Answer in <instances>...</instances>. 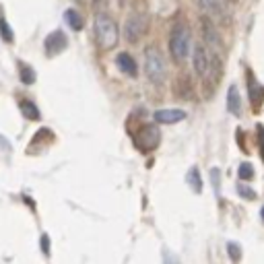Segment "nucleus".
<instances>
[{
  "label": "nucleus",
  "mask_w": 264,
  "mask_h": 264,
  "mask_svg": "<svg viewBox=\"0 0 264 264\" xmlns=\"http://www.w3.org/2000/svg\"><path fill=\"white\" fill-rule=\"evenodd\" d=\"M192 62H194L196 75L205 81V85L217 87V81L221 76V60H219V54L210 52L205 43H196L194 52H192Z\"/></svg>",
  "instance_id": "obj_1"
},
{
  "label": "nucleus",
  "mask_w": 264,
  "mask_h": 264,
  "mask_svg": "<svg viewBox=\"0 0 264 264\" xmlns=\"http://www.w3.org/2000/svg\"><path fill=\"white\" fill-rule=\"evenodd\" d=\"M118 25L113 23L108 15H97L95 17V39H97L101 50H112L118 43Z\"/></svg>",
  "instance_id": "obj_2"
},
{
  "label": "nucleus",
  "mask_w": 264,
  "mask_h": 264,
  "mask_svg": "<svg viewBox=\"0 0 264 264\" xmlns=\"http://www.w3.org/2000/svg\"><path fill=\"white\" fill-rule=\"evenodd\" d=\"M170 54L175 62H184L190 54V31L186 25H175L170 35Z\"/></svg>",
  "instance_id": "obj_3"
},
{
  "label": "nucleus",
  "mask_w": 264,
  "mask_h": 264,
  "mask_svg": "<svg viewBox=\"0 0 264 264\" xmlns=\"http://www.w3.org/2000/svg\"><path fill=\"white\" fill-rule=\"evenodd\" d=\"M145 73L151 83L163 85L165 76H167V68H165V60L161 56V52L157 48H149L145 52Z\"/></svg>",
  "instance_id": "obj_4"
},
{
  "label": "nucleus",
  "mask_w": 264,
  "mask_h": 264,
  "mask_svg": "<svg viewBox=\"0 0 264 264\" xmlns=\"http://www.w3.org/2000/svg\"><path fill=\"white\" fill-rule=\"evenodd\" d=\"M132 140H134V145H136L138 151L149 153V151H153V149L159 147L161 132H159V128H157V126L147 124V126L140 128L138 132H134V138H132Z\"/></svg>",
  "instance_id": "obj_5"
},
{
  "label": "nucleus",
  "mask_w": 264,
  "mask_h": 264,
  "mask_svg": "<svg viewBox=\"0 0 264 264\" xmlns=\"http://www.w3.org/2000/svg\"><path fill=\"white\" fill-rule=\"evenodd\" d=\"M205 17H208L213 23H225L229 19V6L227 0H198Z\"/></svg>",
  "instance_id": "obj_6"
},
{
  "label": "nucleus",
  "mask_w": 264,
  "mask_h": 264,
  "mask_svg": "<svg viewBox=\"0 0 264 264\" xmlns=\"http://www.w3.org/2000/svg\"><path fill=\"white\" fill-rule=\"evenodd\" d=\"M147 25H149V21H147L145 15H130L126 19V23H124V38H126V41L136 43L145 35Z\"/></svg>",
  "instance_id": "obj_7"
},
{
  "label": "nucleus",
  "mask_w": 264,
  "mask_h": 264,
  "mask_svg": "<svg viewBox=\"0 0 264 264\" xmlns=\"http://www.w3.org/2000/svg\"><path fill=\"white\" fill-rule=\"evenodd\" d=\"M200 27H202V39H205L207 48L210 52H215V54L221 56V52H223V39H221V35H219L215 23L210 21L208 17H205L202 23H200Z\"/></svg>",
  "instance_id": "obj_8"
},
{
  "label": "nucleus",
  "mask_w": 264,
  "mask_h": 264,
  "mask_svg": "<svg viewBox=\"0 0 264 264\" xmlns=\"http://www.w3.org/2000/svg\"><path fill=\"white\" fill-rule=\"evenodd\" d=\"M68 46V39L62 31H52L46 38V54L48 56H58L60 52H64Z\"/></svg>",
  "instance_id": "obj_9"
},
{
  "label": "nucleus",
  "mask_w": 264,
  "mask_h": 264,
  "mask_svg": "<svg viewBox=\"0 0 264 264\" xmlns=\"http://www.w3.org/2000/svg\"><path fill=\"white\" fill-rule=\"evenodd\" d=\"M153 118L159 124H175V122H182L186 118V112L184 110H157L153 113Z\"/></svg>",
  "instance_id": "obj_10"
},
{
  "label": "nucleus",
  "mask_w": 264,
  "mask_h": 264,
  "mask_svg": "<svg viewBox=\"0 0 264 264\" xmlns=\"http://www.w3.org/2000/svg\"><path fill=\"white\" fill-rule=\"evenodd\" d=\"M227 110H229L233 116H242V95L235 85H231L229 91H227Z\"/></svg>",
  "instance_id": "obj_11"
},
{
  "label": "nucleus",
  "mask_w": 264,
  "mask_h": 264,
  "mask_svg": "<svg viewBox=\"0 0 264 264\" xmlns=\"http://www.w3.org/2000/svg\"><path fill=\"white\" fill-rule=\"evenodd\" d=\"M116 64H118V68H120L124 75L136 76V73H138L134 58H132L130 54H126V52H122V54H118V58H116Z\"/></svg>",
  "instance_id": "obj_12"
},
{
  "label": "nucleus",
  "mask_w": 264,
  "mask_h": 264,
  "mask_svg": "<svg viewBox=\"0 0 264 264\" xmlns=\"http://www.w3.org/2000/svg\"><path fill=\"white\" fill-rule=\"evenodd\" d=\"M248 78H250V101H252L254 108H258V105L262 103V99H264V89L250 73H248Z\"/></svg>",
  "instance_id": "obj_13"
},
{
  "label": "nucleus",
  "mask_w": 264,
  "mask_h": 264,
  "mask_svg": "<svg viewBox=\"0 0 264 264\" xmlns=\"http://www.w3.org/2000/svg\"><path fill=\"white\" fill-rule=\"evenodd\" d=\"M64 17H66L68 25H70V27H73L75 31H81V29H83V17L78 15V11H75V8H66Z\"/></svg>",
  "instance_id": "obj_14"
},
{
  "label": "nucleus",
  "mask_w": 264,
  "mask_h": 264,
  "mask_svg": "<svg viewBox=\"0 0 264 264\" xmlns=\"http://www.w3.org/2000/svg\"><path fill=\"white\" fill-rule=\"evenodd\" d=\"M21 112H23V116L27 118V120H39V110L33 105V101H27V99H23L21 101Z\"/></svg>",
  "instance_id": "obj_15"
},
{
  "label": "nucleus",
  "mask_w": 264,
  "mask_h": 264,
  "mask_svg": "<svg viewBox=\"0 0 264 264\" xmlns=\"http://www.w3.org/2000/svg\"><path fill=\"white\" fill-rule=\"evenodd\" d=\"M188 184H190V188L196 192H202V180H200V173H198V170L196 167H192V170L188 171Z\"/></svg>",
  "instance_id": "obj_16"
},
{
  "label": "nucleus",
  "mask_w": 264,
  "mask_h": 264,
  "mask_svg": "<svg viewBox=\"0 0 264 264\" xmlns=\"http://www.w3.org/2000/svg\"><path fill=\"white\" fill-rule=\"evenodd\" d=\"M19 76H21V83L23 85H33L35 83V73L27 66V64H19Z\"/></svg>",
  "instance_id": "obj_17"
},
{
  "label": "nucleus",
  "mask_w": 264,
  "mask_h": 264,
  "mask_svg": "<svg viewBox=\"0 0 264 264\" xmlns=\"http://www.w3.org/2000/svg\"><path fill=\"white\" fill-rule=\"evenodd\" d=\"M0 35H2V39H4L6 43L13 41V29H11V25L6 23L4 17H0Z\"/></svg>",
  "instance_id": "obj_18"
},
{
  "label": "nucleus",
  "mask_w": 264,
  "mask_h": 264,
  "mask_svg": "<svg viewBox=\"0 0 264 264\" xmlns=\"http://www.w3.org/2000/svg\"><path fill=\"white\" fill-rule=\"evenodd\" d=\"M237 175H240V180H252L254 178V167L250 163H242L240 170H237Z\"/></svg>",
  "instance_id": "obj_19"
},
{
  "label": "nucleus",
  "mask_w": 264,
  "mask_h": 264,
  "mask_svg": "<svg viewBox=\"0 0 264 264\" xmlns=\"http://www.w3.org/2000/svg\"><path fill=\"white\" fill-rule=\"evenodd\" d=\"M237 192H240V196H244L245 200H254V198H256V192H254L252 188H248V186H245V184H237Z\"/></svg>",
  "instance_id": "obj_20"
},
{
  "label": "nucleus",
  "mask_w": 264,
  "mask_h": 264,
  "mask_svg": "<svg viewBox=\"0 0 264 264\" xmlns=\"http://www.w3.org/2000/svg\"><path fill=\"white\" fill-rule=\"evenodd\" d=\"M227 252H229V256H231V260H233V262H240V258H242V250H240V245L231 242L229 245H227Z\"/></svg>",
  "instance_id": "obj_21"
},
{
  "label": "nucleus",
  "mask_w": 264,
  "mask_h": 264,
  "mask_svg": "<svg viewBox=\"0 0 264 264\" xmlns=\"http://www.w3.org/2000/svg\"><path fill=\"white\" fill-rule=\"evenodd\" d=\"M41 252L46 254H50V240H48V235H41Z\"/></svg>",
  "instance_id": "obj_22"
},
{
  "label": "nucleus",
  "mask_w": 264,
  "mask_h": 264,
  "mask_svg": "<svg viewBox=\"0 0 264 264\" xmlns=\"http://www.w3.org/2000/svg\"><path fill=\"white\" fill-rule=\"evenodd\" d=\"M210 178H213V188L219 194V170H210Z\"/></svg>",
  "instance_id": "obj_23"
},
{
  "label": "nucleus",
  "mask_w": 264,
  "mask_h": 264,
  "mask_svg": "<svg viewBox=\"0 0 264 264\" xmlns=\"http://www.w3.org/2000/svg\"><path fill=\"white\" fill-rule=\"evenodd\" d=\"M258 140H260V153H262V159H264V128L258 126Z\"/></svg>",
  "instance_id": "obj_24"
},
{
  "label": "nucleus",
  "mask_w": 264,
  "mask_h": 264,
  "mask_svg": "<svg viewBox=\"0 0 264 264\" xmlns=\"http://www.w3.org/2000/svg\"><path fill=\"white\" fill-rule=\"evenodd\" d=\"M0 147H2V151H4V153L11 151V145H8V140H6L4 136H0Z\"/></svg>",
  "instance_id": "obj_25"
},
{
  "label": "nucleus",
  "mask_w": 264,
  "mask_h": 264,
  "mask_svg": "<svg viewBox=\"0 0 264 264\" xmlns=\"http://www.w3.org/2000/svg\"><path fill=\"white\" fill-rule=\"evenodd\" d=\"M167 264H175V260H171L170 256H167Z\"/></svg>",
  "instance_id": "obj_26"
},
{
  "label": "nucleus",
  "mask_w": 264,
  "mask_h": 264,
  "mask_svg": "<svg viewBox=\"0 0 264 264\" xmlns=\"http://www.w3.org/2000/svg\"><path fill=\"white\" fill-rule=\"evenodd\" d=\"M262 221H264V207H262Z\"/></svg>",
  "instance_id": "obj_27"
},
{
  "label": "nucleus",
  "mask_w": 264,
  "mask_h": 264,
  "mask_svg": "<svg viewBox=\"0 0 264 264\" xmlns=\"http://www.w3.org/2000/svg\"><path fill=\"white\" fill-rule=\"evenodd\" d=\"M227 2H237V0H227Z\"/></svg>",
  "instance_id": "obj_28"
}]
</instances>
